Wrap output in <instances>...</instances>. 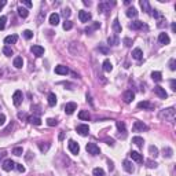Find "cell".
Masks as SVG:
<instances>
[{"instance_id":"cell-10","label":"cell","mask_w":176,"mask_h":176,"mask_svg":"<svg viewBox=\"0 0 176 176\" xmlns=\"http://www.w3.org/2000/svg\"><path fill=\"white\" fill-rule=\"evenodd\" d=\"M55 73L56 74H62V76H66L69 73V69L65 65H58V66H55Z\"/></svg>"},{"instance_id":"cell-32","label":"cell","mask_w":176,"mask_h":176,"mask_svg":"<svg viewBox=\"0 0 176 176\" xmlns=\"http://www.w3.org/2000/svg\"><path fill=\"white\" fill-rule=\"evenodd\" d=\"M23 65V59L21 58V56H17V58H14V66H15L17 69H21Z\"/></svg>"},{"instance_id":"cell-54","label":"cell","mask_w":176,"mask_h":176,"mask_svg":"<svg viewBox=\"0 0 176 176\" xmlns=\"http://www.w3.org/2000/svg\"><path fill=\"white\" fill-rule=\"evenodd\" d=\"M22 4H25L26 7H32V1L29 0H22Z\"/></svg>"},{"instance_id":"cell-17","label":"cell","mask_w":176,"mask_h":176,"mask_svg":"<svg viewBox=\"0 0 176 176\" xmlns=\"http://www.w3.org/2000/svg\"><path fill=\"white\" fill-rule=\"evenodd\" d=\"M138 107L139 109H146V110H151L153 109V105L150 103V102H147V100H142V102H139L138 103Z\"/></svg>"},{"instance_id":"cell-56","label":"cell","mask_w":176,"mask_h":176,"mask_svg":"<svg viewBox=\"0 0 176 176\" xmlns=\"http://www.w3.org/2000/svg\"><path fill=\"white\" fill-rule=\"evenodd\" d=\"M171 88H172L173 91H176V81H175V80H172V81H171Z\"/></svg>"},{"instance_id":"cell-40","label":"cell","mask_w":176,"mask_h":176,"mask_svg":"<svg viewBox=\"0 0 176 176\" xmlns=\"http://www.w3.org/2000/svg\"><path fill=\"white\" fill-rule=\"evenodd\" d=\"M149 151H150V155H153V157H157V155H158V149H157L155 146H150V147H149Z\"/></svg>"},{"instance_id":"cell-23","label":"cell","mask_w":176,"mask_h":176,"mask_svg":"<svg viewBox=\"0 0 176 176\" xmlns=\"http://www.w3.org/2000/svg\"><path fill=\"white\" fill-rule=\"evenodd\" d=\"M125 14L128 18H135V17H138V10L135 7H130L127 11H125Z\"/></svg>"},{"instance_id":"cell-22","label":"cell","mask_w":176,"mask_h":176,"mask_svg":"<svg viewBox=\"0 0 176 176\" xmlns=\"http://www.w3.org/2000/svg\"><path fill=\"white\" fill-rule=\"evenodd\" d=\"M123 167H124V169H125L127 172H130V173H132V172H133V165H132V162H131V161L124 160L123 161Z\"/></svg>"},{"instance_id":"cell-25","label":"cell","mask_w":176,"mask_h":176,"mask_svg":"<svg viewBox=\"0 0 176 176\" xmlns=\"http://www.w3.org/2000/svg\"><path fill=\"white\" fill-rule=\"evenodd\" d=\"M28 121L31 124H33V125H40V124H41V120H40L39 116H32V117L28 118Z\"/></svg>"},{"instance_id":"cell-26","label":"cell","mask_w":176,"mask_h":176,"mask_svg":"<svg viewBox=\"0 0 176 176\" xmlns=\"http://www.w3.org/2000/svg\"><path fill=\"white\" fill-rule=\"evenodd\" d=\"M48 105L50 106H55L56 105V95L51 92V94H48Z\"/></svg>"},{"instance_id":"cell-7","label":"cell","mask_w":176,"mask_h":176,"mask_svg":"<svg viewBox=\"0 0 176 176\" xmlns=\"http://www.w3.org/2000/svg\"><path fill=\"white\" fill-rule=\"evenodd\" d=\"M22 99H23V95L21 91H15L14 92V95H13V102H14V105L15 106H19L21 103H22Z\"/></svg>"},{"instance_id":"cell-9","label":"cell","mask_w":176,"mask_h":176,"mask_svg":"<svg viewBox=\"0 0 176 176\" xmlns=\"http://www.w3.org/2000/svg\"><path fill=\"white\" fill-rule=\"evenodd\" d=\"M147 130H149L147 125L143 124L142 121H135L133 123V131L135 132H143V131H147Z\"/></svg>"},{"instance_id":"cell-45","label":"cell","mask_w":176,"mask_h":176,"mask_svg":"<svg viewBox=\"0 0 176 176\" xmlns=\"http://www.w3.org/2000/svg\"><path fill=\"white\" fill-rule=\"evenodd\" d=\"M146 164H147V167H149V168H157V165H158L155 161H151V160H147V161H146Z\"/></svg>"},{"instance_id":"cell-36","label":"cell","mask_w":176,"mask_h":176,"mask_svg":"<svg viewBox=\"0 0 176 176\" xmlns=\"http://www.w3.org/2000/svg\"><path fill=\"white\" fill-rule=\"evenodd\" d=\"M116 125H117V128H118V131H120V132H124V133H125V123H124V121H117V123H116Z\"/></svg>"},{"instance_id":"cell-48","label":"cell","mask_w":176,"mask_h":176,"mask_svg":"<svg viewBox=\"0 0 176 176\" xmlns=\"http://www.w3.org/2000/svg\"><path fill=\"white\" fill-rule=\"evenodd\" d=\"M70 14H72V13H70V10H69V8H65V10L62 11V15L65 17V18H69Z\"/></svg>"},{"instance_id":"cell-55","label":"cell","mask_w":176,"mask_h":176,"mask_svg":"<svg viewBox=\"0 0 176 176\" xmlns=\"http://www.w3.org/2000/svg\"><path fill=\"white\" fill-rule=\"evenodd\" d=\"M105 142H106L109 146H114V140H113V139H106Z\"/></svg>"},{"instance_id":"cell-20","label":"cell","mask_w":176,"mask_h":176,"mask_svg":"<svg viewBox=\"0 0 176 176\" xmlns=\"http://www.w3.org/2000/svg\"><path fill=\"white\" fill-rule=\"evenodd\" d=\"M130 155H131V158L133 161H136V162H142L143 161V155L140 153H138V151H131Z\"/></svg>"},{"instance_id":"cell-21","label":"cell","mask_w":176,"mask_h":176,"mask_svg":"<svg viewBox=\"0 0 176 176\" xmlns=\"http://www.w3.org/2000/svg\"><path fill=\"white\" fill-rule=\"evenodd\" d=\"M50 23H51L52 26H56V25L59 23V14L52 13V14L50 15Z\"/></svg>"},{"instance_id":"cell-38","label":"cell","mask_w":176,"mask_h":176,"mask_svg":"<svg viewBox=\"0 0 176 176\" xmlns=\"http://www.w3.org/2000/svg\"><path fill=\"white\" fill-rule=\"evenodd\" d=\"M72 28H73V22L69 21V19H66V21L63 22V29H65V31H70Z\"/></svg>"},{"instance_id":"cell-14","label":"cell","mask_w":176,"mask_h":176,"mask_svg":"<svg viewBox=\"0 0 176 176\" xmlns=\"http://www.w3.org/2000/svg\"><path fill=\"white\" fill-rule=\"evenodd\" d=\"M130 28L131 29H133V31H139V29H143V28H146V26L142 21H133V22H131Z\"/></svg>"},{"instance_id":"cell-2","label":"cell","mask_w":176,"mask_h":176,"mask_svg":"<svg viewBox=\"0 0 176 176\" xmlns=\"http://www.w3.org/2000/svg\"><path fill=\"white\" fill-rule=\"evenodd\" d=\"M1 168L4 169L6 172H10V171H13V169L15 168V162L11 160V158H7V160L3 161V164H1Z\"/></svg>"},{"instance_id":"cell-43","label":"cell","mask_w":176,"mask_h":176,"mask_svg":"<svg viewBox=\"0 0 176 176\" xmlns=\"http://www.w3.org/2000/svg\"><path fill=\"white\" fill-rule=\"evenodd\" d=\"M22 35H23V37L26 39V40H29V39L33 37V32L32 31H23Z\"/></svg>"},{"instance_id":"cell-5","label":"cell","mask_w":176,"mask_h":176,"mask_svg":"<svg viewBox=\"0 0 176 176\" xmlns=\"http://www.w3.org/2000/svg\"><path fill=\"white\" fill-rule=\"evenodd\" d=\"M76 131H77L78 135H81V136H87V135L90 133V127L85 125V124H81V125H77Z\"/></svg>"},{"instance_id":"cell-11","label":"cell","mask_w":176,"mask_h":176,"mask_svg":"<svg viewBox=\"0 0 176 176\" xmlns=\"http://www.w3.org/2000/svg\"><path fill=\"white\" fill-rule=\"evenodd\" d=\"M76 109H77V105L74 102H69V103L65 105V112H66V114H73Z\"/></svg>"},{"instance_id":"cell-3","label":"cell","mask_w":176,"mask_h":176,"mask_svg":"<svg viewBox=\"0 0 176 176\" xmlns=\"http://www.w3.org/2000/svg\"><path fill=\"white\" fill-rule=\"evenodd\" d=\"M87 151H88V154H91V155H98V154L100 153L99 147L95 145V143H87Z\"/></svg>"},{"instance_id":"cell-28","label":"cell","mask_w":176,"mask_h":176,"mask_svg":"<svg viewBox=\"0 0 176 176\" xmlns=\"http://www.w3.org/2000/svg\"><path fill=\"white\" fill-rule=\"evenodd\" d=\"M132 143H135L138 147H142L143 143H145V140H143V138H140V136H133L132 138Z\"/></svg>"},{"instance_id":"cell-30","label":"cell","mask_w":176,"mask_h":176,"mask_svg":"<svg viewBox=\"0 0 176 176\" xmlns=\"http://www.w3.org/2000/svg\"><path fill=\"white\" fill-rule=\"evenodd\" d=\"M102 66H103V70H105V72H112V70H113V65H112V62L109 61V59H106V61L103 62Z\"/></svg>"},{"instance_id":"cell-4","label":"cell","mask_w":176,"mask_h":176,"mask_svg":"<svg viewBox=\"0 0 176 176\" xmlns=\"http://www.w3.org/2000/svg\"><path fill=\"white\" fill-rule=\"evenodd\" d=\"M78 18H80V21H81V22L85 23V22H88V21H91L92 15H91V13L81 10V11H78Z\"/></svg>"},{"instance_id":"cell-16","label":"cell","mask_w":176,"mask_h":176,"mask_svg":"<svg viewBox=\"0 0 176 176\" xmlns=\"http://www.w3.org/2000/svg\"><path fill=\"white\" fill-rule=\"evenodd\" d=\"M139 4H140V7L143 8V11H146L147 14H151V7H150V4H149L147 0H140Z\"/></svg>"},{"instance_id":"cell-37","label":"cell","mask_w":176,"mask_h":176,"mask_svg":"<svg viewBox=\"0 0 176 176\" xmlns=\"http://www.w3.org/2000/svg\"><path fill=\"white\" fill-rule=\"evenodd\" d=\"M6 22H7V17L1 15L0 17V31H3V29L6 28Z\"/></svg>"},{"instance_id":"cell-46","label":"cell","mask_w":176,"mask_h":176,"mask_svg":"<svg viewBox=\"0 0 176 176\" xmlns=\"http://www.w3.org/2000/svg\"><path fill=\"white\" fill-rule=\"evenodd\" d=\"M47 124H48L50 127H55V125H58V121H56L55 118H48V120H47Z\"/></svg>"},{"instance_id":"cell-52","label":"cell","mask_w":176,"mask_h":176,"mask_svg":"<svg viewBox=\"0 0 176 176\" xmlns=\"http://www.w3.org/2000/svg\"><path fill=\"white\" fill-rule=\"evenodd\" d=\"M124 44H125V46H127V47H130L131 44H132V41H131V39H128V37H125V39H124Z\"/></svg>"},{"instance_id":"cell-42","label":"cell","mask_w":176,"mask_h":176,"mask_svg":"<svg viewBox=\"0 0 176 176\" xmlns=\"http://www.w3.org/2000/svg\"><path fill=\"white\" fill-rule=\"evenodd\" d=\"M92 173H94V176H105V171L102 168H95Z\"/></svg>"},{"instance_id":"cell-19","label":"cell","mask_w":176,"mask_h":176,"mask_svg":"<svg viewBox=\"0 0 176 176\" xmlns=\"http://www.w3.org/2000/svg\"><path fill=\"white\" fill-rule=\"evenodd\" d=\"M132 58L136 59V61H140V59L143 58V52H142V50H140V48H135V50L132 51Z\"/></svg>"},{"instance_id":"cell-34","label":"cell","mask_w":176,"mask_h":176,"mask_svg":"<svg viewBox=\"0 0 176 176\" xmlns=\"http://www.w3.org/2000/svg\"><path fill=\"white\" fill-rule=\"evenodd\" d=\"M162 153H164V157H167V158H171V157H172V154H173V150H172L171 147H164Z\"/></svg>"},{"instance_id":"cell-58","label":"cell","mask_w":176,"mask_h":176,"mask_svg":"<svg viewBox=\"0 0 176 176\" xmlns=\"http://www.w3.org/2000/svg\"><path fill=\"white\" fill-rule=\"evenodd\" d=\"M6 3H7V1H6V0H3V1H1V3H0V10H1V7H3V6H6Z\"/></svg>"},{"instance_id":"cell-33","label":"cell","mask_w":176,"mask_h":176,"mask_svg":"<svg viewBox=\"0 0 176 176\" xmlns=\"http://www.w3.org/2000/svg\"><path fill=\"white\" fill-rule=\"evenodd\" d=\"M18 14H19L21 18H26V17L29 15V11H28L26 8H23V7H18Z\"/></svg>"},{"instance_id":"cell-39","label":"cell","mask_w":176,"mask_h":176,"mask_svg":"<svg viewBox=\"0 0 176 176\" xmlns=\"http://www.w3.org/2000/svg\"><path fill=\"white\" fill-rule=\"evenodd\" d=\"M99 26H100V23H99V22H95V23H92V26H90V28H87V29H85V32H87V33H91L92 31H95V29H98Z\"/></svg>"},{"instance_id":"cell-13","label":"cell","mask_w":176,"mask_h":176,"mask_svg":"<svg viewBox=\"0 0 176 176\" xmlns=\"http://www.w3.org/2000/svg\"><path fill=\"white\" fill-rule=\"evenodd\" d=\"M158 41H160V44H169L171 39H169L168 33H165V32L160 33V35H158Z\"/></svg>"},{"instance_id":"cell-35","label":"cell","mask_w":176,"mask_h":176,"mask_svg":"<svg viewBox=\"0 0 176 176\" xmlns=\"http://www.w3.org/2000/svg\"><path fill=\"white\" fill-rule=\"evenodd\" d=\"M151 78H153L154 81H161L162 74H161L160 72H153V73H151Z\"/></svg>"},{"instance_id":"cell-57","label":"cell","mask_w":176,"mask_h":176,"mask_svg":"<svg viewBox=\"0 0 176 176\" xmlns=\"http://www.w3.org/2000/svg\"><path fill=\"white\" fill-rule=\"evenodd\" d=\"M99 51H102L103 54H107V50H106V48H103V47H100V48H99Z\"/></svg>"},{"instance_id":"cell-6","label":"cell","mask_w":176,"mask_h":176,"mask_svg":"<svg viewBox=\"0 0 176 176\" xmlns=\"http://www.w3.org/2000/svg\"><path fill=\"white\" fill-rule=\"evenodd\" d=\"M68 147H69V150H70V153L72 154H78L80 153V146H78V143H76L74 140H69Z\"/></svg>"},{"instance_id":"cell-59","label":"cell","mask_w":176,"mask_h":176,"mask_svg":"<svg viewBox=\"0 0 176 176\" xmlns=\"http://www.w3.org/2000/svg\"><path fill=\"white\" fill-rule=\"evenodd\" d=\"M172 31H173V32L176 31V25H175V23H172Z\"/></svg>"},{"instance_id":"cell-18","label":"cell","mask_w":176,"mask_h":176,"mask_svg":"<svg viewBox=\"0 0 176 176\" xmlns=\"http://www.w3.org/2000/svg\"><path fill=\"white\" fill-rule=\"evenodd\" d=\"M17 41H18V36L17 35H10V36H7V37L4 39V43L6 44H15Z\"/></svg>"},{"instance_id":"cell-31","label":"cell","mask_w":176,"mask_h":176,"mask_svg":"<svg viewBox=\"0 0 176 176\" xmlns=\"http://www.w3.org/2000/svg\"><path fill=\"white\" fill-rule=\"evenodd\" d=\"M50 143H44V142H40L39 143V149H40V151L41 153H46V151H48V149H50Z\"/></svg>"},{"instance_id":"cell-29","label":"cell","mask_w":176,"mask_h":176,"mask_svg":"<svg viewBox=\"0 0 176 176\" xmlns=\"http://www.w3.org/2000/svg\"><path fill=\"white\" fill-rule=\"evenodd\" d=\"M107 43H109V46H117L120 43V40H118L117 36H110V37L107 39Z\"/></svg>"},{"instance_id":"cell-41","label":"cell","mask_w":176,"mask_h":176,"mask_svg":"<svg viewBox=\"0 0 176 176\" xmlns=\"http://www.w3.org/2000/svg\"><path fill=\"white\" fill-rule=\"evenodd\" d=\"M3 54H4L6 56H11V55H13V50L8 46H4L3 47Z\"/></svg>"},{"instance_id":"cell-53","label":"cell","mask_w":176,"mask_h":176,"mask_svg":"<svg viewBox=\"0 0 176 176\" xmlns=\"http://www.w3.org/2000/svg\"><path fill=\"white\" fill-rule=\"evenodd\" d=\"M4 123H6V116H4V114H0V125H3Z\"/></svg>"},{"instance_id":"cell-12","label":"cell","mask_w":176,"mask_h":176,"mask_svg":"<svg viewBox=\"0 0 176 176\" xmlns=\"http://www.w3.org/2000/svg\"><path fill=\"white\" fill-rule=\"evenodd\" d=\"M133 98H135V94L131 91V90H130V91H125V92H124L123 99H124V102H125V103H131V102L133 100Z\"/></svg>"},{"instance_id":"cell-27","label":"cell","mask_w":176,"mask_h":176,"mask_svg":"<svg viewBox=\"0 0 176 176\" xmlns=\"http://www.w3.org/2000/svg\"><path fill=\"white\" fill-rule=\"evenodd\" d=\"M113 31H114L116 35L121 33V26H120V22H118V19H117V18L113 21Z\"/></svg>"},{"instance_id":"cell-8","label":"cell","mask_w":176,"mask_h":176,"mask_svg":"<svg viewBox=\"0 0 176 176\" xmlns=\"http://www.w3.org/2000/svg\"><path fill=\"white\" fill-rule=\"evenodd\" d=\"M154 92L160 96L161 99H167L168 98V94H167V91L161 87V85H157V87H154Z\"/></svg>"},{"instance_id":"cell-15","label":"cell","mask_w":176,"mask_h":176,"mask_svg":"<svg viewBox=\"0 0 176 176\" xmlns=\"http://www.w3.org/2000/svg\"><path fill=\"white\" fill-rule=\"evenodd\" d=\"M31 51L35 54L36 56H41V55L44 54V48H43L41 46H32Z\"/></svg>"},{"instance_id":"cell-1","label":"cell","mask_w":176,"mask_h":176,"mask_svg":"<svg viewBox=\"0 0 176 176\" xmlns=\"http://www.w3.org/2000/svg\"><path fill=\"white\" fill-rule=\"evenodd\" d=\"M158 117L164 121H169V123H173L176 118V110L173 107H168V109H164L158 113Z\"/></svg>"},{"instance_id":"cell-44","label":"cell","mask_w":176,"mask_h":176,"mask_svg":"<svg viewBox=\"0 0 176 176\" xmlns=\"http://www.w3.org/2000/svg\"><path fill=\"white\" fill-rule=\"evenodd\" d=\"M22 153H23V149L22 147H15L14 150H13V154H15V155H22Z\"/></svg>"},{"instance_id":"cell-51","label":"cell","mask_w":176,"mask_h":176,"mask_svg":"<svg viewBox=\"0 0 176 176\" xmlns=\"http://www.w3.org/2000/svg\"><path fill=\"white\" fill-rule=\"evenodd\" d=\"M18 118H19V120H28L29 117L25 114V113H18Z\"/></svg>"},{"instance_id":"cell-49","label":"cell","mask_w":176,"mask_h":176,"mask_svg":"<svg viewBox=\"0 0 176 176\" xmlns=\"http://www.w3.org/2000/svg\"><path fill=\"white\" fill-rule=\"evenodd\" d=\"M150 15H153L154 18H161V14L158 13V10H151V14Z\"/></svg>"},{"instance_id":"cell-50","label":"cell","mask_w":176,"mask_h":176,"mask_svg":"<svg viewBox=\"0 0 176 176\" xmlns=\"http://www.w3.org/2000/svg\"><path fill=\"white\" fill-rule=\"evenodd\" d=\"M15 168L18 169L19 172H22V173H23V172H25V167H23L22 164H15Z\"/></svg>"},{"instance_id":"cell-47","label":"cell","mask_w":176,"mask_h":176,"mask_svg":"<svg viewBox=\"0 0 176 176\" xmlns=\"http://www.w3.org/2000/svg\"><path fill=\"white\" fill-rule=\"evenodd\" d=\"M169 69L176 70V61L175 59H171V61H169Z\"/></svg>"},{"instance_id":"cell-24","label":"cell","mask_w":176,"mask_h":176,"mask_svg":"<svg viewBox=\"0 0 176 176\" xmlns=\"http://www.w3.org/2000/svg\"><path fill=\"white\" fill-rule=\"evenodd\" d=\"M78 118H80V120H84V121H90L91 116L88 113V110H81V112L78 113Z\"/></svg>"}]
</instances>
